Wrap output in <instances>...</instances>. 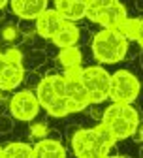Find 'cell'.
I'll return each mask as SVG.
<instances>
[{
  "label": "cell",
  "mask_w": 143,
  "mask_h": 158,
  "mask_svg": "<svg viewBox=\"0 0 143 158\" xmlns=\"http://www.w3.org/2000/svg\"><path fill=\"white\" fill-rule=\"evenodd\" d=\"M23 81H25L27 85H30V87L36 89V85L42 81V77L38 75V72H25V79H23Z\"/></svg>",
  "instance_id": "obj_22"
},
{
  "label": "cell",
  "mask_w": 143,
  "mask_h": 158,
  "mask_svg": "<svg viewBox=\"0 0 143 158\" xmlns=\"http://www.w3.org/2000/svg\"><path fill=\"white\" fill-rule=\"evenodd\" d=\"M47 60H49V58H47V55H45L44 49H30L27 55H23L21 66H23L25 72H36V70L42 68Z\"/></svg>",
  "instance_id": "obj_16"
},
{
  "label": "cell",
  "mask_w": 143,
  "mask_h": 158,
  "mask_svg": "<svg viewBox=\"0 0 143 158\" xmlns=\"http://www.w3.org/2000/svg\"><path fill=\"white\" fill-rule=\"evenodd\" d=\"M85 17L89 21L100 25L102 28L119 30V27L128 15L126 8L117 0H92V2H87Z\"/></svg>",
  "instance_id": "obj_2"
},
{
  "label": "cell",
  "mask_w": 143,
  "mask_h": 158,
  "mask_svg": "<svg viewBox=\"0 0 143 158\" xmlns=\"http://www.w3.org/2000/svg\"><path fill=\"white\" fill-rule=\"evenodd\" d=\"M106 126L111 132V135L115 137V141H120V139H126V137H132L139 124H134V123L126 121V118L122 117V113H120V117L113 118V121L109 124H106Z\"/></svg>",
  "instance_id": "obj_12"
},
{
  "label": "cell",
  "mask_w": 143,
  "mask_h": 158,
  "mask_svg": "<svg viewBox=\"0 0 143 158\" xmlns=\"http://www.w3.org/2000/svg\"><path fill=\"white\" fill-rule=\"evenodd\" d=\"M34 96H36V100H38V104H40V107H47L53 100H55V90H53V85H51V77L49 75H45V77H42V81H40L38 85H36V89H34Z\"/></svg>",
  "instance_id": "obj_14"
},
{
  "label": "cell",
  "mask_w": 143,
  "mask_h": 158,
  "mask_svg": "<svg viewBox=\"0 0 143 158\" xmlns=\"http://www.w3.org/2000/svg\"><path fill=\"white\" fill-rule=\"evenodd\" d=\"M0 158H4V154H2V149H0Z\"/></svg>",
  "instance_id": "obj_25"
},
{
  "label": "cell",
  "mask_w": 143,
  "mask_h": 158,
  "mask_svg": "<svg viewBox=\"0 0 143 158\" xmlns=\"http://www.w3.org/2000/svg\"><path fill=\"white\" fill-rule=\"evenodd\" d=\"M13 130V118L8 113L0 115V134H10Z\"/></svg>",
  "instance_id": "obj_19"
},
{
  "label": "cell",
  "mask_w": 143,
  "mask_h": 158,
  "mask_svg": "<svg viewBox=\"0 0 143 158\" xmlns=\"http://www.w3.org/2000/svg\"><path fill=\"white\" fill-rule=\"evenodd\" d=\"M53 10L60 15L64 23H74L85 17L87 11V2L85 0H57Z\"/></svg>",
  "instance_id": "obj_8"
},
{
  "label": "cell",
  "mask_w": 143,
  "mask_h": 158,
  "mask_svg": "<svg viewBox=\"0 0 143 158\" xmlns=\"http://www.w3.org/2000/svg\"><path fill=\"white\" fill-rule=\"evenodd\" d=\"M6 6H8V2H6V0H0V11H2Z\"/></svg>",
  "instance_id": "obj_23"
},
{
  "label": "cell",
  "mask_w": 143,
  "mask_h": 158,
  "mask_svg": "<svg viewBox=\"0 0 143 158\" xmlns=\"http://www.w3.org/2000/svg\"><path fill=\"white\" fill-rule=\"evenodd\" d=\"M81 58H83V56H81V51L75 45V47H68V49H60L57 53L55 60L64 70H72V68H79L81 66Z\"/></svg>",
  "instance_id": "obj_15"
},
{
  "label": "cell",
  "mask_w": 143,
  "mask_h": 158,
  "mask_svg": "<svg viewBox=\"0 0 143 158\" xmlns=\"http://www.w3.org/2000/svg\"><path fill=\"white\" fill-rule=\"evenodd\" d=\"M104 158H124V156H111V154H107V156H104Z\"/></svg>",
  "instance_id": "obj_24"
},
{
  "label": "cell",
  "mask_w": 143,
  "mask_h": 158,
  "mask_svg": "<svg viewBox=\"0 0 143 158\" xmlns=\"http://www.w3.org/2000/svg\"><path fill=\"white\" fill-rule=\"evenodd\" d=\"M128 53V42L119 30L102 28L92 38V55L100 64H117L124 60Z\"/></svg>",
  "instance_id": "obj_1"
},
{
  "label": "cell",
  "mask_w": 143,
  "mask_h": 158,
  "mask_svg": "<svg viewBox=\"0 0 143 158\" xmlns=\"http://www.w3.org/2000/svg\"><path fill=\"white\" fill-rule=\"evenodd\" d=\"M17 27L15 25H6L4 30H2V38H4V42H13V40L17 38Z\"/></svg>",
  "instance_id": "obj_20"
},
{
  "label": "cell",
  "mask_w": 143,
  "mask_h": 158,
  "mask_svg": "<svg viewBox=\"0 0 143 158\" xmlns=\"http://www.w3.org/2000/svg\"><path fill=\"white\" fill-rule=\"evenodd\" d=\"M139 94V79L130 70H117L111 73L109 100L113 104H134Z\"/></svg>",
  "instance_id": "obj_4"
},
{
  "label": "cell",
  "mask_w": 143,
  "mask_h": 158,
  "mask_svg": "<svg viewBox=\"0 0 143 158\" xmlns=\"http://www.w3.org/2000/svg\"><path fill=\"white\" fill-rule=\"evenodd\" d=\"M8 111L10 117L15 118V121H23V123H30L36 118V115L40 113V104L36 100V96L32 90L25 89L15 92L10 102H8Z\"/></svg>",
  "instance_id": "obj_5"
},
{
  "label": "cell",
  "mask_w": 143,
  "mask_h": 158,
  "mask_svg": "<svg viewBox=\"0 0 143 158\" xmlns=\"http://www.w3.org/2000/svg\"><path fill=\"white\" fill-rule=\"evenodd\" d=\"M45 111L55 117V118H62L66 115H70V109H68V100L66 98H55V100L45 107Z\"/></svg>",
  "instance_id": "obj_18"
},
{
  "label": "cell",
  "mask_w": 143,
  "mask_h": 158,
  "mask_svg": "<svg viewBox=\"0 0 143 158\" xmlns=\"http://www.w3.org/2000/svg\"><path fill=\"white\" fill-rule=\"evenodd\" d=\"M25 79V70L21 64H6L0 72V92H8L17 89Z\"/></svg>",
  "instance_id": "obj_9"
},
{
  "label": "cell",
  "mask_w": 143,
  "mask_h": 158,
  "mask_svg": "<svg viewBox=\"0 0 143 158\" xmlns=\"http://www.w3.org/2000/svg\"><path fill=\"white\" fill-rule=\"evenodd\" d=\"M32 158H66V149L57 139H40L32 147Z\"/></svg>",
  "instance_id": "obj_10"
},
{
  "label": "cell",
  "mask_w": 143,
  "mask_h": 158,
  "mask_svg": "<svg viewBox=\"0 0 143 158\" xmlns=\"http://www.w3.org/2000/svg\"><path fill=\"white\" fill-rule=\"evenodd\" d=\"M30 134H32V137H36L38 141H40V139H45V135H47V126H45V124H34L32 130H30Z\"/></svg>",
  "instance_id": "obj_21"
},
{
  "label": "cell",
  "mask_w": 143,
  "mask_h": 158,
  "mask_svg": "<svg viewBox=\"0 0 143 158\" xmlns=\"http://www.w3.org/2000/svg\"><path fill=\"white\" fill-rule=\"evenodd\" d=\"M119 32L126 42L141 44V17H126L119 27Z\"/></svg>",
  "instance_id": "obj_13"
},
{
  "label": "cell",
  "mask_w": 143,
  "mask_h": 158,
  "mask_svg": "<svg viewBox=\"0 0 143 158\" xmlns=\"http://www.w3.org/2000/svg\"><path fill=\"white\" fill-rule=\"evenodd\" d=\"M4 158H32V147L23 141H13L2 147Z\"/></svg>",
  "instance_id": "obj_17"
},
{
  "label": "cell",
  "mask_w": 143,
  "mask_h": 158,
  "mask_svg": "<svg viewBox=\"0 0 143 158\" xmlns=\"http://www.w3.org/2000/svg\"><path fill=\"white\" fill-rule=\"evenodd\" d=\"M64 25V21L60 19V15L55 10H45L42 15H40L34 21V30L40 38L44 40H53V36L60 30V27Z\"/></svg>",
  "instance_id": "obj_6"
},
{
  "label": "cell",
  "mask_w": 143,
  "mask_h": 158,
  "mask_svg": "<svg viewBox=\"0 0 143 158\" xmlns=\"http://www.w3.org/2000/svg\"><path fill=\"white\" fill-rule=\"evenodd\" d=\"M10 8L21 21H36L49 6L45 0H13Z\"/></svg>",
  "instance_id": "obj_7"
},
{
  "label": "cell",
  "mask_w": 143,
  "mask_h": 158,
  "mask_svg": "<svg viewBox=\"0 0 143 158\" xmlns=\"http://www.w3.org/2000/svg\"><path fill=\"white\" fill-rule=\"evenodd\" d=\"M53 47L60 49H68V47H75V44L79 42V28L74 23H64L60 27V30L53 36Z\"/></svg>",
  "instance_id": "obj_11"
},
{
  "label": "cell",
  "mask_w": 143,
  "mask_h": 158,
  "mask_svg": "<svg viewBox=\"0 0 143 158\" xmlns=\"http://www.w3.org/2000/svg\"><path fill=\"white\" fill-rule=\"evenodd\" d=\"M79 81L85 87L89 94L90 106H100L109 98V83H111V73L102 68V66H89L81 68Z\"/></svg>",
  "instance_id": "obj_3"
}]
</instances>
